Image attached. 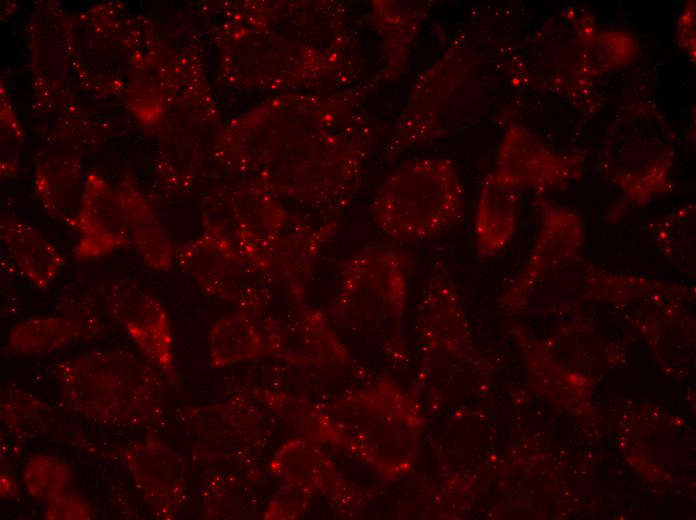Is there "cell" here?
Masks as SVG:
<instances>
[{
  "mask_svg": "<svg viewBox=\"0 0 696 520\" xmlns=\"http://www.w3.org/2000/svg\"><path fill=\"white\" fill-rule=\"evenodd\" d=\"M244 86L289 88L344 78L353 40L333 1L244 2Z\"/></svg>",
  "mask_w": 696,
  "mask_h": 520,
  "instance_id": "2",
  "label": "cell"
},
{
  "mask_svg": "<svg viewBox=\"0 0 696 520\" xmlns=\"http://www.w3.org/2000/svg\"><path fill=\"white\" fill-rule=\"evenodd\" d=\"M675 150L674 131L654 103L637 100L618 110L598 160L599 170L622 196L609 213L611 222L673 189Z\"/></svg>",
  "mask_w": 696,
  "mask_h": 520,
  "instance_id": "3",
  "label": "cell"
},
{
  "mask_svg": "<svg viewBox=\"0 0 696 520\" xmlns=\"http://www.w3.org/2000/svg\"><path fill=\"white\" fill-rule=\"evenodd\" d=\"M245 314L219 320L211 331V359L215 366L255 358L263 354V341Z\"/></svg>",
  "mask_w": 696,
  "mask_h": 520,
  "instance_id": "17",
  "label": "cell"
},
{
  "mask_svg": "<svg viewBox=\"0 0 696 520\" xmlns=\"http://www.w3.org/2000/svg\"><path fill=\"white\" fill-rule=\"evenodd\" d=\"M533 205L540 230L518 280L530 279L580 253L584 242L583 225L575 211L554 205L541 194H535Z\"/></svg>",
  "mask_w": 696,
  "mask_h": 520,
  "instance_id": "11",
  "label": "cell"
},
{
  "mask_svg": "<svg viewBox=\"0 0 696 520\" xmlns=\"http://www.w3.org/2000/svg\"><path fill=\"white\" fill-rule=\"evenodd\" d=\"M695 30V1L689 0L677 19L675 37L678 46L686 52L692 62H695L696 58Z\"/></svg>",
  "mask_w": 696,
  "mask_h": 520,
  "instance_id": "21",
  "label": "cell"
},
{
  "mask_svg": "<svg viewBox=\"0 0 696 520\" xmlns=\"http://www.w3.org/2000/svg\"><path fill=\"white\" fill-rule=\"evenodd\" d=\"M519 189L494 170L484 178L474 217L477 253L495 256L512 240L518 220Z\"/></svg>",
  "mask_w": 696,
  "mask_h": 520,
  "instance_id": "12",
  "label": "cell"
},
{
  "mask_svg": "<svg viewBox=\"0 0 696 520\" xmlns=\"http://www.w3.org/2000/svg\"><path fill=\"white\" fill-rule=\"evenodd\" d=\"M681 286L640 275L609 271L587 261L578 253L530 279H516L505 296V302L518 307L543 297L624 298L673 292Z\"/></svg>",
  "mask_w": 696,
  "mask_h": 520,
  "instance_id": "6",
  "label": "cell"
},
{
  "mask_svg": "<svg viewBox=\"0 0 696 520\" xmlns=\"http://www.w3.org/2000/svg\"><path fill=\"white\" fill-rule=\"evenodd\" d=\"M494 171L519 190L542 195L580 179L583 156L558 153L529 128L511 124L500 142Z\"/></svg>",
  "mask_w": 696,
  "mask_h": 520,
  "instance_id": "8",
  "label": "cell"
},
{
  "mask_svg": "<svg viewBox=\"0 0 696 520\" xmlns=\"http://www.w3.org/2000/svg\"><path fill=\"white\" fill-rule=\"evenodd\" d=\"M115 318L150 360L164 369L172 366V337L167 314L154 296L135 283L119 281L109 294Z\"/></svg>",
  "mask_w": 696,
  "mask_h": 520,
  "instance_id": "9",
  "label": "cell"
},
{
  "mask_svg": "<svg viewBox=\"0 0 696 520\" xmlns=\"http://www.w3.org/2000/svg\"><path fill=\"white\" fill-rule=\"evenodd\" d=\"M182 269L206 291L229 301L244 302L262 291L271 278L221 227L211 225L178 254Z\"/></svg>",
  "mask_w": 696,
  "mask_h": 520,
  "instance_id": "7",
  "label": "cell"
},
{
  "mask_svg": "<svg viewBox=\"0 0 696 520\" xmlns=\"http://www.w3.org/2000/svg\"><path fill=\"white\" fill-rule=\"evenodd\" d=\"M463 213V184L445 157L402 163L384 179L371 204L379 229L400 241L439 235L458 224Z\"/></svg>",
  "mask_w": 696,
  "mask_h": 520,
  "instance_id": "4",
  "label": "cell"
},
{
  "mask_svg": "<svg viewBox=\"0 0 696 520\" xmlns=\"http://www.w3.org/2000/svg\"><path fill=\"white\" fill-rule=\"evenodd\" d=\"M365 92L285 95L245 113L232 166L256 185L317 209H342L357 190L375 139Z\"/></svg>",
  "mask_w": 696,
  "mask_h": 520,
  "instance_id": "1",
  "label": "cell"
},
{
  "mask_svg": "<svg viewBox=\"0 0 696 520\" xmlns=\"http://www.w3.org/2000/svg\"><path fill=\"white\" fill-rule=\"evenodd\" d=\"M468 71L464 37L459 35L444 53L415 79L389 138L390 158L448 135L452 115Z\"/></svg>",
  "mask_w": 696,
  "mask_h": 520,
  "instance_id": "5",
  "label": "cell"
},
{
  "mask_svg": "<svg viewBox=\"0 0 696 520\" xmlns=\"http://www.w3.org/2000/svg\"><path fill=\"white\" fill-rule=\"evenodd\" d=\"M49 507L50 518H85L87 508L85 504L77 498L64 497L52 499Z\"/></svg>",
  "mask_w": 696,
  "mask_h": 520,
  "instance_id": "22",
  "label": "cell"
},
{
  "mask_svg": "<svg viewBox=\"0 0 696 520\" xmlns=\"http://www.w3.org/2000/svg\"><path fill=\"white\" fill-rule=\"evenodd\" d=\"M1 238L12 262L35 287L45 289L55 280L64 258L43 235L23 224L5 223Z\"/></svg>",
  "mask_w": 696,
  "mask_h": 520,
  "instance_id": "15",
  "label": "cell"
},
{
  "mask_svg": "<svg viewBox=\"0 0 696 520\" xmlns=\"http://www.w3.org/2000/svg\"><path fill=\"white\" fill-rule=\"evenodd\" d=\"M125 208L134 245L143 261L152 269L168 270L172 264L170 241L157 219L138 199Z\"/></svg>",
  "mask_w": 696,
  "mask_h": 520,
  "instance_id": "19",
  "label": "cell"
},
{
  "mask_svg": "<svg viewBox=\"0 0 696 520\" xmlns=\"http://www.w3.org/2000/svg\"><path fill=\"white\" fill-rule=\"evenodd\" d=\"M653 243L682 272L695 276V206L690 203L662 215L648 226Z\"/></svg>",
  "mask_w": 696,
  "mask_h": 520,
  "instance_id": "16",
  "label": "cell"
},
{
  "mask_svg": "<svg viewBox=\"0 0 696 520\" xmlns=\"http://www.w3.org/2000/svg\"><path fill=\"white\" fill-rule=\"evenodd\" d=\"M25 479L30 493L52 500L58 497L66 486L68 470L53 458L39 456L27 465Z\"/></svg>",
  "mask_w": 696,
  "mask_h": 520,
  "instance_id": "20",
  "label": "cell"
},
{
  "mask_svg": "<svg viewBox=\"0 0 696 520\" xmlns=\"http://www.w3.org/2000/svg\"><path fill=\"white\" fill-rule=\"evenodd\" d=\"M102 183L90 185L79 221L80 239L73 255L79 260L103 257L128 242L126 214Z\"/></svg>",
  "mask_w": 696,
  "mask_h": 520,
  "instance_id": "13",
  "label": "cell"
},
{
  "mask_svg": "<svg viewBox=\"0 0 696 520\" xmlns=\"http://www.w3.org/2000/svg\"><path fill=\"white\" fill-rule=\"evenodd\" d=\"M577 70L586 77L599 76L630 64L639 44L626 29L599 30L586 20L576 39Z\"/></svg>",
  "mask_w": 696,
  "mask_h": 520,
  "instance_id": "14",
  "label": "cell"
},
{
  "mask_svg": "<svg viewBox=\"0 0 696 520\" xmlns=\"http://www.w3.org/2000/svg\"><path fill=\"white\" fill-rule=\"evenodd\" d=\"M434 3L433 0L371 1V21L383 54L379 80L397 81L406 72L418 33Z\"/></svg>",
  "mask_w": 696,
  "mask_h": 520,
  "instance_id": "10",
  "label": "cell"
},
{
  "mask_svg": "<svg viewBox=\"0 0 696 520\" xmlns=\"http://www.w3.org/2000/svg\"><path fill=\"white\" fill-rule=\"evenodd\" d=\"M81 332V325L64 317H35L22 321L10 333L13 350L24 354L57 350Z\"/></svg>",
  "mask_w": 696,
  "mask_h": 520,
  "instance_id": "18",
  "label": "cell"
}]
</instances>
